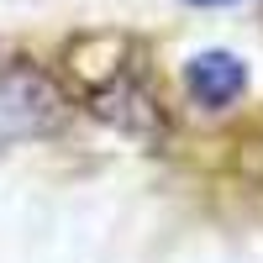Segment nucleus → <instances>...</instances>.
<instances>
[{
	"label": "nucleus",
	"instance_id": "f257e3e1",
	"mask_svg": "<svg viewBox=\"0 0 263 263\" xmlns=\"http://www.w3.org/2000/svg\"><path fill=\"white\" fill-rule=\"evenodd\" d=\"M58 121H63V95L42 69H32V63L0 69V153L16 142L48 137Z\"/></svg>",
	"mask_w": 263,
	"mask_h": 263
},
{
	"label": "nucleus",
	"instance_id": "f03ea898",
	"mask_svg": "<svg viewBox=\"0 0 263 263\" xmlns=\"http://www.w3.org/2000/svg\"><path fill=\"white\" fill-rule=\"evenodd\" d=\"M90 111L105 116L111 126H121L126 137H137V142H163L168 137V121L158 111V100H153V90H142V84L126 79V74L90 95Z\"/></svg>",
	"mask_w": 263,
	"mask_h": 263
},
{
	"label": "nucleus",
	"instance_id": "7ed1b4c3",
	"mask_svg": "<svg viewBox=\"0 0 263 263\" xmlns=\"http://www.w3.org/2000/svg\"><path fill=\"white\" fill-rule=\"evenodd\" d=\"M184 95L200 105V111H232V105L248 95V63L237 53H227V48L195 53L184 63Z\"/></svg>",
	"mask_w": 263,
	"mask_h": 263
},
{
	"label": "nucleus",
	"instance_id": "20e7f679",
	"mask_svg": "<svg viewBox=\"0 0 263 263\" xmlns=\"http://www.w3.org/2000/svg\"><path fill=\"white\" fill-rule=\"evenodd\" d=\"M190 6H232V0H190Z\"/></svg>",
	"mask_w": 263,
	"mask_h": 263
}]
</instances>
